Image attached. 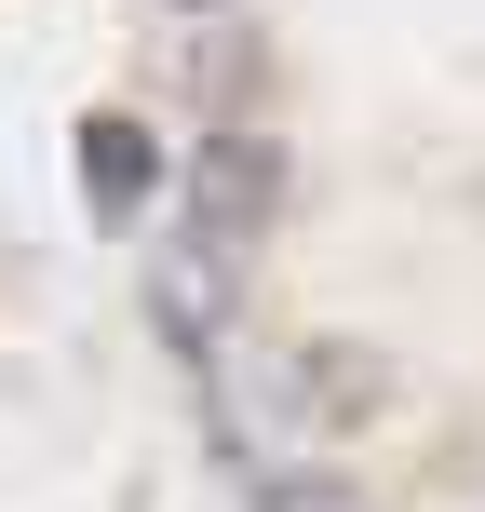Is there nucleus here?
<instances>
[{"mask_svg": "<svg viewBox=\"0 0 485 512\" xmlns=\"http://www.w3.org/2000/svg\"><path fill=\"white\" fill-rule=\"evenodd\" d=\"M149 189H162V149L122 122V108H108V122H81V203H95L108 230H122V216H149Z\"/></svg>", "mask_w": 485, "mask_h": 512, "instance_id": "obj_3", "label": "nucleus"}, {"mask_svg": "<svg viewBox=\"0 0 485 512\" xmlns=\"http://www.w3.org/2000/svg\"><path fill=\"white\" fill-rule=\"evenodd\" d=\"M230 256H162V283H149V310H162V337H176V364H216V337H230Z\"/></svg>", "mask_w": 485, "mask_h": 512, "instance_id": "obj_2", "label": "nucleus"}, {"mask_svg": "<svg viewBox=\"0 0 485 512\" xmlns=\"http://www.w3.org/2000/svg\"><path fill=\"white\" fill-rule=\"evenodd\" d=\"M256 512H351L337 486H256Z\"/></svg>", "mask_w": 485, "mask_h": 512, "instance_id": "obj_4", "label": "nucleus"}, {"mask_svg": "<svg viewBox=\"0 0 485 512\" xmlns=\"http://www.w3.org/2000/svg\"><path fill=\"white\" fill-rule=\"evenodd\" d=\"M176 14H230V0H176Z\"/></svg>", "mask_w": 485, "mask_h": 512, "instance_id": "obj_5", "label": "nucleus"}, {"mask_svg": "<svg viewBox=\"0 0 485 512\" xmlns=\"http://www.w3.org/2000/svg\"><path fill=\"white\" fill-rule=\"evenodd\" d=\"M283 149L270 135H203V149H189V243L203 256H270V230H283Z\"/></svg>", "mask_w": 485, "mask_h": 512, "instance_id": "obj_1", "label": "nucleus"}]
</instances>
